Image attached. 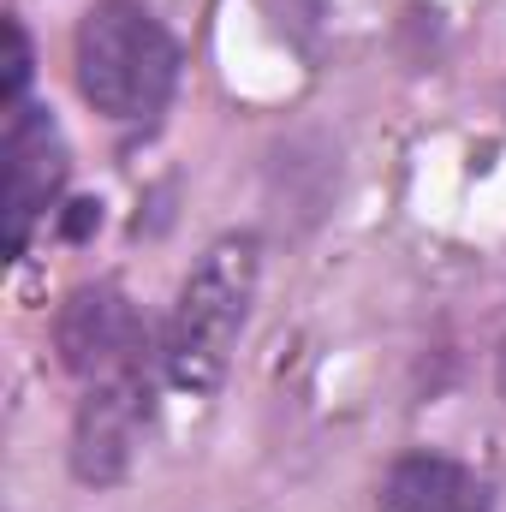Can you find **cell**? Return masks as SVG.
Listing matches in <instances>:
<instances>
[{
    "label": "cell",
    "mask_w": 506,
    "mask_h": 512,
    "mask_svg": "<svg viewBox=\"0 0 506 512\" xmlns=\"http://www.w3.org/2000/svg\"><path fill=\"white\" fill-rule=\"evenodd\" d=\"M149 423V382L143 376H120V382H96L78 405V423H72V471L78 483H120L131 471V453H137V435Z\"/></svg>",
    "instance_id": "5b68a950"
},
{
    "label": "cell",
    "mask_w": 506,
    "mask_h": 512,
    "mask_svg": "<svg viewBox=\"0 0 506 512\" xmlns=\"http://www.w3.org/2000/svg\"><path fill=\"white\" fill-rule=\"evenodd\" d=\"M54 346L78 382L96 387L120 382V376H143L149 328L120 286H78L54 316Z\"/></svg>",
    "instance_id": "277c9868"
},
{
    "label": "cell",
    "mask_w": 506,
    "mask_h": 512,
    "mask_svg": "<svg viewBox=\"0 0 506 512\" xmlns=\"http://www.w3.org/2000/svg\"><path fill=\"white\" fill-rule=\"evenodd\" d=\"M66 173H72V155H66V137L60 120L36 102L12 108L6 114V137H0V209H6V256H24L36 221L60 203L66 191Z\"/></svg>",
    "instance_id": "3957f363"
},
{
    "label": "cell",
    "mask_w": 506,
    "mask_h": 512,
    "mask_svg": "<svg viewBox=\"0 0 506 512\" xmlns=\"http://www.w3.org/2000/svg\"><path fill=\"white\" fill-rule=\"evenodd\" d=\"M256 268H262V245L251 233H227L197 256V268L179 286V304L167 322V352H161L173 387H185V393L221 387L233 346L245 334V316H251Z\"/></svg>",
    "instance_id": "6da1fadb"
},
{
    "label": "cell",
    "mask_w": 506,
    "mask_h": 512,
    "mask_svg": "<svg viewBox=\"0 0 506 512\" xmlns=\"http://www.w3.org/2000/svg\"><path fill=\"white\" fill-rule=\"evenodd\" d=\"M489 483L441 453H411L387 471V512H489Z\"/></svg>",
    "instance_id": "8992f818"
},
{
    "label": "cell",
    "mask_w": 506,
    "mask_h": 512,
    "mask_svg": "<svg viewBox=\"0 0 506 512\" xmlns=\"http://www.w3.org/2000/svg\"><path fill=\"white\" fill-rule=\"evenodd\" d=\"M179 48L143 0H96L78 24V90L108 120H155L173 96Z\"/></svg>",
    "instance_id": "7a4b0ae2"
},
{
    "label": "cell",
    "mask_w": 506,
    "mask_h": 512,
    "mask_svg": "<svg viewBox=\"0 0 506 512\" xmlns=\"http://www.w3.org/2000/svg\"><path fill=\"white\" fill-rule=\"evenodd\" d=\"M24 84H30V36H24V24H18V18H6V84H0L6 114H12V108H24Z\"/></svg>",
    "instance_id": "52a82bcc"
}]
</instances>
